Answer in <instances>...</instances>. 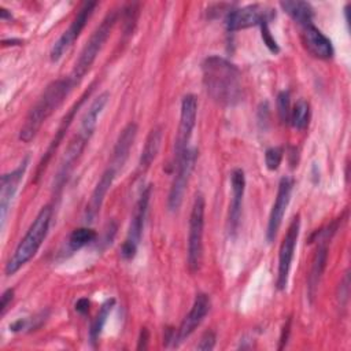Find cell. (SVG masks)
<instances>
[{"instance_id": "obj_9", "label": "cell", "mask_w": 351, "mask_h": 351, "mask_svg": "<svg viewBox=\"0 0 351 351\" xmlns=\"http://www.w3.org/2000/svg\"><path fill=\"white\" fill-rule=\"evenodd\" d=\"M96 7H97L96 1L84 3V5L78 10L75 16L70 22L69 27L60 34V37L52 45L51 52H49L51 62H58L64 55V52L74 44V41L80 37L81 32L84 30L88 21L90 19Z\"/></svg>"}, {"instance_id": "obj_28", "label": "cell", "mask_w": 351, "mask_h": 351, "mask_svg": "<svg viewBox=\"0 0 351 351\" xmlns=\"http://www.w3.org/2000/svg\"><path fill=\"white\" fill-rule=\"evenodd\" d=\"M277 104V112L281 123H289V115H291V96L288 90H281L277 95L276 99Z\"/></svg>"}, {"instance_id": "obj_13", "label": "cell", "mask_w": 351, "mask_h": 351, "mask_svg": "<svg viewBox=\"0 0 351 351\" xmlns=\"http://www.w3.org/2000/svg\"><path fill=\"white\" fill-rule=\"evenodd\" d=\"M292 188H293V180L291 177L285 176L280 180L277 195H276V199H274V203L271 206L269 219H267V228H266L267 243H273L277 236V232L282 223L287 207L291 200Z\"/></svg>"}, {"instance_id": "obj_26", "label": "cell", "mask_w": 351, "mask_h": 351, "mask_svg": "<svg viewBox=\"0 0 351 351\" xmlns=\"http://www.w3.org/2000/svg\"><path fill=\"white\" fill-rule=\"evenodd\" d=\"M96 236H97V233L92 228H88V226L77 228L70 233V236L67 239V248L70 252L78 251L82 247L95 241Z\"/></svg>"}, {"instance_id": "obj_27", "label": "cell", "mask_w": 351, "mask_h": 351, "mask_svg": "<svg viewBox=\"0 0 351 351\" xmlns=\"http://www.w3.org/2000/svg\"><path fill=\"white\" fill-rule=\"evenodd\" d=\"M310 121V104L304 99H299L291 108L289 123L296 130H303L307 128Z\"/></svg>"}, {"instance_id": "obj_23", "label": "cell", "mask_w": 351, "mask_h": 351, "mask_svg": "<svg viewBox=\"0 0 351 351\" xmlns=\"http://www.w3.org/2000/svg\"><path fill=\"white\" fill-rule=\"evenodd\" d=\"M280 7L285 14H288L298 25L302 27H306L308 25H313L314 18V10L310 3L307 1H280Z\"/></svg>"}, {"instance_id": "obj_5", "label": "cell", "mask_w": 351, "mask_h": 351, "mask_svg": "<svg viewBox=\"0 0 351 351\" xmlns=\"http://www.w3.org/2000/svg\"><path fill=\"white\" fill-rule=\"evenodd\" d=\"M204 208L206 202L202 193L195 196L191 215H189V233H188V252L186 263L191 273H196L202 266L203 259V233H204Z\"/></svg>"}, {"instance_id": "obj_22", "label": "cell", "mask_w": 351, "mask_h": 351, "mask_svg": "<svg viewBox=\"0 0 351 351\" xmlns=\"http://www.w3.org/2000/svg\"><path fill=\"white\" fill-rule=\"evenodd\" d=\"M326 261H328L326 243H318V247H317L315 254L311 261V269H310L308 278H307V293H308L310 300H313L315 298L319 280H321L322 273L326 266Z\"/></svg>"}, {"instance_id": "obj_29", "label": "cell", "mask_w": 351, "mask_h": 351, "mask_svg": "<svg viewBox=\"0 0 351 351\" xmlns=\"http://www.w3.org/2000/svg\"><path fill=\"white\" fill-rule=\"evenodd\" d=\"M284 156L282 147H270L265 152V165L270 171H274L280 167Z\"/></svg>"}, {"instance_id": "obj_31", "label": "cell", "mask_w": 351, "mask_h": 351, "mask_svg": "<svg viewBox=\"0 0 351 351\" xmlns=\"http://www.w3.org/2000/svg\"><path fill=\"white\" fill-rule=\"evenodd\" d=\"M214 347H215V333L211 332V330L206 332V333L200 337L199 344L196 346L197 350H203V351H210V350H213Z\"/></svg>"}, {"instance_id": "obj_36", "label": "cell", "mask_w": 351, "mask_h": 351, "mask_svg": "<svg viewBox=\"0 0 351 351\" xmlns=\"http://www.w3.org/2000/svg\"><path fill=\"white\" fill-rule=\"evenodd\" d=\"M0 18L3 21H7V19H11L12 15H11V12L8 10H5L4 7H0Z\"/></svg>"}, {"instance_id": "obj_30", "label": "cell", "mask_w": 351, "mask_h": 351, "mask_svg": "<svg viewBox=\"0 0 351 351\" xmlns=\"http://www.w3.org/2000/svg\"><path fill=\"white\" fill-rule=\"evenodd\" d=\"M259 27H261V36H262L263 44L267 47V49H269L271 53H278V52H280V47H278L276 38L273 37L270 29H269V23H263V25H261Z\"/></svg>"}, {"instance_id": "obj_18", "label": "cell", "mask_w": 351, "mask_h": 351, "mask_svg": "<svg viewBox=\"0 0 351 351\" xmlns=\"http://www.w3.org/2000/svg\"><path fill=\"white\" fill-rule=\"evenodd\" d=\"M115 174H117V171L112 167H107L103 171V174L100 176L97 184L95 185V188H93V191L89 196V200L85 206V213H84V218L88 223L93 222L97 218V215L100 213V208L103 206L104 197H106L107 192L110 191V188L112 185Z\"/></svg>"}, {"instance_id": "obj_17", "label": "cell", "mask_w": 351, "mask_h": 351, "mask_svg": "<svg viewBox=\"0 0 351 351\" xmlns=\"http://www.w3.org/2000/svg\"><path fill=\"white\" fill-rule=\"evenodd\" d=\"M230 188H232V199L229 204V215H228V229L229 234H234L237 232L240 217H241V207H243V197L245 191V174L243 169H233L230 173Z\"/></svg>"}, {"instance_id": "obj_8", "label": "cell", "mask_w": 351, "mask_h": 351, "mask_svg": "<svg viewBox=\"0 0 351 351\" xmlns=\"http://www.w3.org/2000/svg\"><path fill=\"white\" fill-rule=\"evenodd\" d=\"M196 159H197L196 148H188L184 151L181 158L173 163L174 178L167 196V207L170 211H177L182 204L186 185L193 171Z\"/></svg>"}, {"instance_id": "obj_35", "label": "cell", "mask_w": 351, "mask_h": 351, "mask_svg": "<svg viewBox=\"0 0 351 351\" xmlns=\"http://www.w3.org/2000/svg\"><path fill=\"white\" fill-rule=\"evenodd\" d=\"M291 319H288L287 321V324L284 325V328H282V330H281V337H280V350L287 344V341H288V336H289V332H291Z\"/></svg>"}, {"instance_id": "obj_21", "label": "cell", "mask_w": 351, "mask_h": 351, "mask_svg": "<svg viewBox=\"0 0 351 351\" xmlns=\"http://www.w3.org/2000/svg\"><path fill=\"white\" fill-rule=\"evenodd\" d=\"M110 99V93L108 92H103L100 93L97 97L93 99V101L90 103V106L86 108V111L84 112L82 118H81V123H80V130L78 133L81 136H84L86 140H89L93 134V132L96 130V125L99 121L100 114L103 112L104 107L107 106Z\"/></svg>"}, {"instance_id": "obj_7", "label": "cell", "mask_w": 351, "mask_h": 351, "mask_svg": "<svg viewBox=\"0 0 351 351\" xmlns=\"http://www.w3.org/2000/svg\"><path fill=\"white\" fill-rule=\"evenodd\" d=\"M276 18V11L266 4H248L240 8H230L225 16L228 32H239L252 26L269 23Z\"/></svg>"}, {"instance_id": "obj_19", "label": "cell", "mask_w": 351, "mask_h": 351, "mask_svg": "<svg viewBox=\"0 0 351 351\" xmlns=\"http://www.w3.org/2000/svg\"><path fill=\"white\" fill-rule=\"evenodd\" d=\"M302 40L306 49L318 59H330L333 56L332 41L314 25L303 27Z\"/></svg>"}, {"instance_id": "obj_33", "label": "cell", "mask_w": 351, "mask_h": 351, "mask_svg": "<svg viewBox=\"0 0 351 351\" xmlns=\"http://www.w3.org/2000/svg\"><path fill=\"white\" fill-rule=\"evenodd\" d=\"M148 340H149V332L147 328H141L138 340H137V350H145L148 347Z\"/></svg>"}, {"instance_id": "obj_24", "label": "cell", "mask_w": 351, "mask_h": 351, "mask_svg": "<svg viewBox=\"0 0 351 351\" xmlns=\"http://www.w3.org/2000/svg\"><path fill=\"white\" fill-rule=\"evenodd\" d=\"M162 128L160 126H154L144 143V147L141 149V155H140V160L138 165L141 169H148L151 166V163L155 160L159 148H160V143H162Z\"/></svg>"}, {"instance_id": "obj_12", "label": "cell", "mask_w": 351, "mask_h": 351, "mask_svg": "<svg viewBox=\"0 0 351 351\" xmlns=\"http://www.w3.org/2000/svg\"><path fill=\"white\" fill-rule=\"evenodd\" d=\"M29 165V156H26L14 170L4 173L0 180V228L4 229L7 215L11 207V203L19 189L22 178L26 173Z\"/></svg>"}, {"instance_id": "obj_25", "label": "cell", "mask_w": 351, "mask_h": 351, "mask_svg": "<svg viewBox=\"0 0 351 351\" xmlns=\"http://www.w3.org/2000/svg\"><path fill=\"white\" fill-rule=\"evenodd\" d=\"M114 306H115V299L114 298H110V299L104 300L103 304L100 306L96 317L93 318V321L90 324V328H89V343L93 347L97 344L99 337H100V335L103 332V328H104V325H106V322H107V319L110 317V313L112 311Z\"/></svg>"}, {"instance_id": "obj_10", "label": "cell", "mask_w": 351, "mask_h": 351, "mask_svg": "<svg viewBox=\"0 0 351 351\" xmlns=\"http://www.w3.org/2000/svg\"><path fill=\"white\" fill-rule=\"evenodd\" d=\"M197 115V99L193 93H186L181 100L180 108V122L177 129V136L174 141V162H177L191 141Z\"/></svg>"}, {"instance_id": "obj_14", "label": "cell", "mask_w": 351, "mask_h": 351, "mask_svg": "<svg viewBox=\"0 0 351 351\" xmlns=\"http://www.w3.org/2000/svg\"><path fill=\"white\" fill-rule=\"evenodd\" d=\"M92 89H93V84L89 86L88 90H85V92L81 95V97L73 104V107L67 111V114H66V115L63 117V119L60 121V125H59L58 130L55 132L53 138L51 140V143H49V145H48V148H47L44 156L41 158V160H40V163H38V166H37V170H36V181L41 177V174H43V171L45 170V167H47L48 162L51 160L52 155L56 152L58 147H59L60 143L63 141V138H64V136H66V133H67V130H69V128H70V125H71V122H73V119H74L77 111L81 108V106L84 104V101L89 97Z\"/></svg>"}, {"instance_id": "obj_11", "label": "cell", "mask_w": 351, "mask_h": 351, "mask_svg": "<svg viewBox=\"0 0 351 351\" xmlns=\"http://www.w3.org/2000/svg\"><path fill=\"white\" fill-rule=\"evenodd\" d=\"M299 230H300V215L296 214L292 218L278 250V267H277L276 287L280 291H284L288 285V278H289V271H291L295 248L299 237Z\"/></svg>"}, {"instance_id": "obj_2", "label": "cell", "mask_w": 351, "mask_h": 351, "mask_svg": "<svg viewBox=\"0 0 351 351\" xmlns=\"http://www.w3.org/2000/svg\"><path fill=\"white\" fill-rule=\"evenodd\" d=\"M73 88L74 84L70 77L59 78L48 84L34 106L29 110L25 122L19 130V140L23 143L32 141L38 133L43 123L63 103V100L67 97Z\"/></svg>"}, {"instance_id": "obj_20", "label": "cell", "mask_w": 351, "mask_h": 351, "mask_svg": "<svg viewBox=\"0 0 351 351\" xmlns=\"http://www.w3.org/2000/svg\"><path fill=\"white\" fill-rule=\"evenodd\" d=\"M137 125L134 122H129L118 134V138L115 141L114 149H112V159H111V166L115 171L121 170L123 165L126 163L130 149L133 147V143L137 136Z\"/></svg>"}, {"instance_id": "obj_3", "label": "cell", "mask_w": 351, "mask_h": 351, "mask_svg": "<svg viewBox=\"0 0 351 351\" xmlns=\"http://www.w3.org/2000/svg\"><path fill=\"white\" fill-rule=\"evenodd\" d=\"M52 213L53 210L51 204L44 206L38 211V214L30 223L29 229L26 230L25 236L18 243L14 254L10 256V259L5 263L4 271L7 276L15 274L22 266H25L37 254V251L40 250L41 244L44 243L48 234L51 221H52Z\"/></svg>"}, {"instance_id": "obj_4", "label": "cell", "mask_w": 351, "mask_h": 351, "mask_svg": "<svg viewBox=\"0 0 351 351\" xmlns=\"http://www.w3.org/2000/svg\"><path fill=\"white\" fill-rule=\"evenodd\" d=\"M118 19L117 10H111L100 22V25L93 30L90 37L88 38L86 44L80 52V56L75 60V64L73 67V71L70 74V80L73 81L74 86L86 75L89 69L92 67L93 62L96 60L99 52L104 47L106 41L108 40L115 22Z\"/></svg>"}, {"instance_id": "obj_32", "label": "cell", "mask_w": 351, "mask_h": 351, "mask_svg": "<svg viewBox=\"0 0 351 351\" xmlns=\"http://www.w3.org/2000/svg\"><path fill=\"white\" fill-rule=\"evenodd\" d=\"M14 299V288H7L3 295H1V300H0V317H4L11 302Z\"/></svg>"}, {"instance_id": "obj_1", "label": "cell", "mask_w": 351, "mask_h": 351, "mask_svg": "<svg viewBox=\"0 0 351 351\" xmlns=\"http://www.w3.org/2000/svg\"><path fill=\"white\" fill-rule=\"evenodd\" d=\"M203 85L213 100L222 106H234L243 99L241 73L230 60L211 55L202 63Z\"/></svg>"}, {"instance_id": "obj_15", "label": "cell", "mask_w": 351, "mask_h": 351, "mask_svg": "<svg viewBox=\"0 0 351 351\" xmlns=\"http://www.w3.org/2000/svg\"><path fill=\"white\" fill-rule=\"evenodd\" d=\"M211 307V300L207 293H197L189 313L184 317L180 328L176 330V346L188 339L196 328L203 322Z\"/></svg>"}, {"instance_id": "obj_16", "label": "cell", "mask_w": 351, "mask_h": 351, "mask_svg": "<svg viewBox=\"0 0 351 351\" xmlns=\"http://www.w3.org/2000/svg\"><path fill=\"white\" fill-rule=\"evenodd\" d=\"M89 140H86L84 136H81L80 133H77L69 143L67 148L64 149V154L62 155V159L59 162V167H58V171H56V177H55V184H53V188L56 192H59L63 185L66 184L71 170L74 169V165L75 162L78 160V158L81 156L86 143Z\"/></svg>"}, {"instance_id": "obj_34", "label": "cell", "mask_w": 351, "mask_h": 351, "mask_svg": "<svg viewBox=\"0 0 351 351\" xmlns=\"http://www.w3.org/2000/svg\"><path fill=\"white\" fill-rule=\"evenodd\" d=\"M89 299L88 298H81L75 302V311H78L80 314H86L89 310Z\"/></svg>"}, {"instance_id": "obj_6", "label": "cell", "mask_w": 351, "mask_h": 351, "mask_svg": "<svg viewBox=\"0 0 351 351\" xmlns=\"http://www.w3.org/2000/svg\"><path fill=\"white\" fill-rule=\"evenodd\" d=\"M151 192H152V186L147 185L141 191L138 200L134 204L132 219H130L129 229H128V236L119 250L121 256L125 261H132L137 254L138 244H140L141 236H143V229H144V222H145L149 200H151Z\"/></svg>"}]
</instances>
